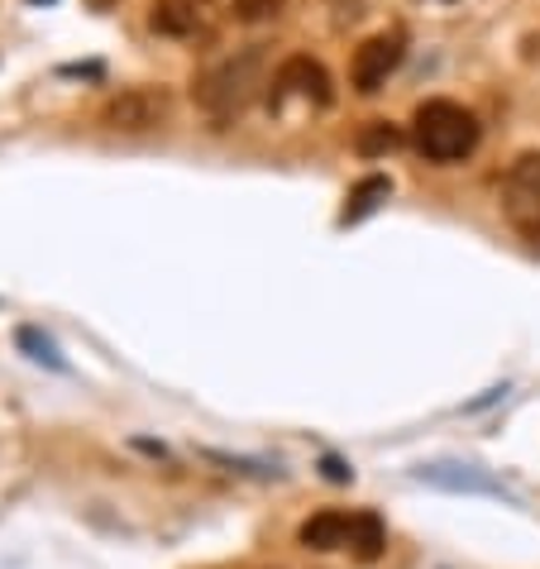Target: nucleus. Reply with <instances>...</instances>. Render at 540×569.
<instances>
[{
  "label": "nucleus",
  "mask_w": 540,
  "mask_h": 569,
  "mask_svg": "<svg viewBox=\"0 0 540 569\" xmlns=\"http://www.w3.org/2000/svg\"><path fill=\"white\" fill-rule=\"evenodd\" d=\"M330 77H326V68L316 58H307V53H297V58H288L282 68L273 72V82H268V106L273 110H288V101H301V106H330Z\"/></svg>",
  "instance_id": "5"
},
{
  "label": "nucleus",
  "mask_w": 540,
  "mask_h": 569,
  "mask_svg": "<svg viewBox=\"0 0 540 569\" xmlns=\"http://www.w3.org/2000/svg\"><path fill=\"white\" fill-rule=\"evenodd\" d=\"M168 116V97L163 91H124V97H116L106 106V124H116V130H153L158 120Z\"/></svg>",
  "instance_id": "7"
},
{
  "label": "nucleus",
  "mask_w": 540,
  "mask_h": 569,
  "mask_svg": "<svg viewBox=\"0 0 540 569\" xmlns=\"http://www.w3.org/2000/svg\"><path fill=\"white\" fill-rule=\"evenodd\" d=\"M282 10V0H234V14L240 20H273Z\"/></svg>",
  "instance_id": "13"
},
{
  "label": "nucleus",
  "mask_w": 540,
  "mask_h": 569,
  "mask_svg": "<svg viewBox=\"0 0 540 569\" xmlns=\"http://www.w3.org/2000/svg\"><path fill=\"white\" fill-rule=\"evenodd\" d=\"M397 144H402V130H397V124H388V120H369L359 130V153H392Z\"/></svg>",
  "instance_id": "12"
},
{
  "label": "nucleus",
  "mask_w": 540,
  "mask_h": 569,
  "mask_svg": "<svg viewBox=\"0 0 540 569\" xmlns=\"http://www.w3.org/2000/svg\"><path fill=\"white\" fill-rule=\"evenodd\" d=\"M392 197V182L383 178V172H373V178H363L354 182V192L344 197V211H340V226H359L363 216H373L383 201Z\"/></svg>",
  "instance_id": "10"
},
{
  "label": "nucleus",
  "mask_w": 540,
  "mask_h": 569,
  "mask_svg": "<svg viewBox=\"0 0 540 569\" xmlns=\"http://www.w3.org/2000/svg\"><path fill=\"white\" fill-rule=\"evenodd\" d=\"M502 211L521 240L540 249V153H521L502 178Z\"/></svg>",
  "instance_id": "4"
},
{
  "label": "nucleus",
  "mask_w": 540,
  "mask_h": 569,
  "mask_svg": "<svg viewBox=\"0 0 540 569\" xmlns=\"http://www.w3.org/2000/svg\"><path fill=\"white\" fill-rule=\"evenodd\" d=\"M29 6H53V0H29Z\"/></svg>",
  "instance_id": "15"
},
{
  "label": "nucleus",
  "mask_w": 540,
  "mask_h": 569,
  "mask_svg": "<svg viewBox=\"0 0 540 569\" xmlns=\"http://www.w3.org/2000/svg\"><path fill=\"white\" fill-rule=\"evenodd\" d=\"M297 541L307 546V550H349L354 560H378L383 556V546H388V527H383V517L378 512H340V508H326V512H316L301 521V531H297Z\"/></svg>",
  "instance_id": "3"
},
{
  "label": "nucleus",
  "mask_w": 540,
  "mask_h": 569,
  "mask_svg": "<svg viewBox=\"0 0 540 569\" xmlns=\"http://www.w3.org/2000/svg\"><path fill=\"white\" fill-rule=\"evenodd\" d=\"M479 116L464 110L459 101H421L417 116H411V144L426 163H459V158H469L479 149Z\"/></svg>",
  "instance_id": "2"
},
{
  "label": "nucleus",
  "mask_w": 540,
  "mask_h": 569,
  "mask_svg": "<svg viewBox=\"0 0 540 569\" xmlns=\"http://www.w3.org/2000/svg\"><path fill=\"white\" fill-rule=\"evenodd\" d=\"M14 340H20V350H29V359H39V363H49V369H68V359H62L58 355V345L49 340V336H43V330L39 326H24L20 330V336H14Z\"/></svg>",
  "instance_id": "11"
},
{
  "label": "nucleus",
  "mask_w": 540,
  "mask_h": 569,
  "mask_svg": "<svg viewBox=\"0 0 540 569\" xmlns=\"http://www.w3.org/2000/svg\"><path fill=\"white\" fill-rule=\"evenodd\" d=\"M321 469H326V479H336V483H349V479H354V469H349L344 460H336V455H326Z\"/></svg>",
  "instance_id": "14"
},
{
  "label": "nucleus",
  "mask_w": 540,
  "mask_h": 569,
  "mask_svg": "<svg viewBox=\"0 0 540 569\" xmlns=\"http://www.w3.org/2000/svg\"><path fill=\"white\" fill-rule=\"evenodd\" d=\"M402 58H407V34L402 29H388V34H373V39L359 43L349 77H354V87L363 91V97H373V91H383L388 77L402 68Z\"/></svg>",
  "instance_id": "6"
},
{
  "label": "nucleus",
  "mask_w": 540,
  "mask_h": 569,
  "mask_svg": "<svg viewBox=\"0 0 540 569\" xmlns=\"http://www.w3.org/2000/svg\"><path fill=\"white\" fill-rule=\"evenodd\" d=\"M421 483H436V488H450V493H488V498H507L502 483H492L488 473L479 469H464V465H421L417 469Z\"/></svg>",
  "instance_id": "9"
},
{
  "label": "nucleus",
  "mask_w": 540,
  "mask_h": 569,
  "mask_svg": "<svg viewBox=\"0 0 540 569\" xmlns=\"http://www.w3.org/2000/svg\"><path fill=\"white\" fill-rule=\"evenodd\" d=\"M268 82H273V77H268V58L259 43H253V49H240V53L211 62V68L197 77L192 91H197V106L211 120H234Z\"/></svg>",
  "instance_id": "1"
},
{
  "label": "nucleus",
  "mask_w": 540,
  "mask_h": 569,
  "mask_svg": "<svg viewBox=\"0 0 540 569\" xmlns=\"http://www.w3.org/2000/svg\"><path fill=\"white\" fill-rule=\"evenodd\" d=\"M211 0H158L153 6V29L168 39H197L211 29Z\"/></svg>",
  "instance_id": "8"
}]
</instances>
